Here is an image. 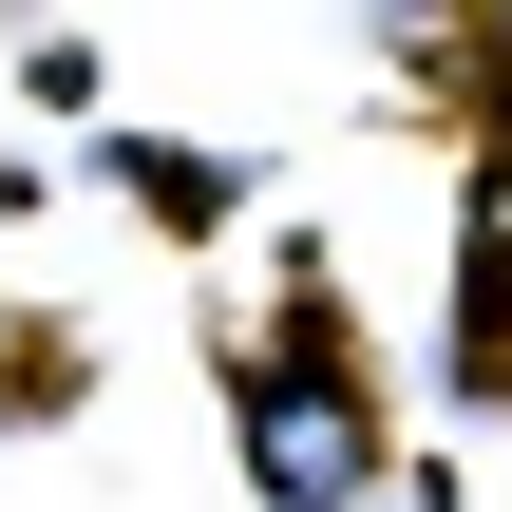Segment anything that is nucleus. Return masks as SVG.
Listing matches in <instances>:
<instances>
[{"label": "nucleus", "mask_w": 512, "mask_h": 512, "mask_svg": "<svg viewBox=\"0 0 512 512\" xmlns=\"http://www.w3.org/2000/svg\"><path fill=\"white\" fill-rule=\"evenodd\" d=\"M247 475H266L285 512H342L361 475H380V437H361V380H342L323 342H304V361H285V380L247 399Z\"/></svg>", "instance_id": "obj_1"}, {"label": "nucleus", "mask_w": 512, "mask_h": 512, "mask_svg": "<svg viewBox=\"0 0 512 512\" xmlns=\"http://www.w3.org/2000/svg\"><path fill=\"white\" fill-rule=\"evenodd\" d=\"M494 19H512V0H494Z\"/></svg>", "instance_id": "obj_2"}]
</instances>
